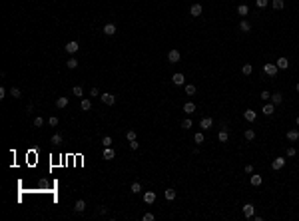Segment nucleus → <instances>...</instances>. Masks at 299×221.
Returning a JSON list of instances; mask_svg holds the SVG:
<instances>
[{"instance_id": "nucleus-27", "label": "nucleus", "mask_w": 299, "mask_h": 221, "mask_svg": "<svg viewBox=\"0 0 299 221\" xmlns=\"http://www.w3.org/2000/svg\"><path fill=\"white\" fill-rule=\"evenodd\" d=\"M241 72H243V74H245V76H249V74H251V72H253V66H251V64H243V68H241Z\"/></svg>"}, {"instance_id": "nucleus-24", "label": "nucleus", "mask_w": 299, "mask_h": 221, "mask_svg": "<svg viewBox=\"0 0 299 221\" xmlns=\"http://www.w3.org/2000/svg\"><path fill=\"white\" fill-rule=\"evenodd\" d=\"M239 30H241V32H249L251 30V24L247 22V20H241V22H239Z\"/></svg>"}, {"instance_id": "nucleus-14", "label": "nucleus", "mask_w": 299, "mask_h": 221, "mask_svg": "<svg viewBox=\"0 0 299 221\" xmlns=\"http://www.w3.org/2000/svg\"><path fill=\"white\" fill-rule=\"evenodd\" d=\"M200 126L204 127V130H209V127L213 126V120L212 118H201V122H200Z\"/></svg>"}, {"instance_id": "nucleus-44", "label": "nucleus", "mask_w": 299, "mask_h": 221, "mask_svg": "<svg viewBox=\"0 0 299 221\" xmlns=\"http://www.w3.org/2000/svg\"><path fill=\"white\" fill-rule=\"evenodd\" d=\"M297 151H295V147H287V158H293Z\"/></svg>"}, {"instance_id": "nucleus-12", "label": "nucleus", "mask_w": 299, "mask_h": 221, "mask_svg": "<svg viewBox=\"0 0 299 221\" xmlns=\"http://www.w3.org/2000/svg\"><path fill=\"white\" fill-rule=\"evenodd\" d=\"M84 209H86V201H84V199H78L76 205H74V211H76V213H82Z\"/></svg>"}, {"instance_id": "nucleus-45", "label": "nucleus", "mask_w": 299, "mask_h": 221, "mask_svg": "<svg viewBox=\"0 0 299 221\" xmlns=\"http://www.w3.org/2000/svg\"><path fill=\"white\" fill-rule=\"evenodd\" d=\"M255 4H257L259 8H265L267 6V0H255Z\"/></svg>"}, {"instance_id": "nucleus-8", "label": "nucleus", "mask_w": 299, "mask_h": 221, "mask_svg": "<svg viewBox=\"0 0 299 221\" xmlns=\"http://www.w3.org/2000/svg\"><path fill=\"white\" fill-rule=\"evenodd\" d=\"M261 112L265 114V116H271V114L275 112V104H273V102H265V106H263Z\"/></svg>"}, {"instance_id": "nucleus-37", "label": "nucleus", "mask_w": 299, "mask_h": 221, "mask_svg": "<svg viewBox=\"0 0 299 221\" xmlns=\"http://www.w3.org/2000/svg\"><path fill=\"white\" fill-rule=\"evenodd\" d=\"M193 142H196V143H204V134H201V131L196 134V135H193Z\"/></svg>"}, {"instance_id": "nucleus-1", "label": "nucleus", "mask_w": 299, "mask_h": 221, "mask_svg": "<svg viewBox=\"0 0 299 221\" xmlns=\"http://www.w3.org/2000/svg\"><path fill=\"white\" fill-rule=\"evenodd\" d=\"M277 70H279V68H277V64H263V72L267 76H271V78L277 74Z\"/></svg>"}, {"instance_id": "nucleus-19", "label": "nucleus", "mask_w": 299, "mask_h": 221, "mask_svg": "<svg viewBox=\"0 0 299 221\" xmlns=\"http://www.w3.org/2000/svg\"><path fill=\"white\" fill-rule=\"evenodd\" d=\"M66 106H68V98H66V96H60L56 100V108H66Z\"/></svg>"}, {"instance_id": "nucleus-7", "label": "nucleus", "mask_w": 299, "mask_h": 221, "mask_svg": "<svg viewBox=\"0 0 299 221\" xmlns=\"http://www.w3.org/2000/svg\"><path fill=\"white\" fill-rule=\"evenodd\" d=\"M104 159H108V161H110V159H114V158H116V150H112V146H108V147H104Z\"/></svg>"}, {"instance_id": "nucleus-16", "label": "nucleus", "mask_w": 299, "mask_h": 221, "mask_svg": "<svg viewBox=\"0 0 299 221\" xmlns=\"http://www.w3.org/2000/svg\"><path fill=\"white\" fill-rule=\"evenodd\" d=\"M283 165H285V159L283 158H275V159H273V163H271V167L273 169H281Z\"/></svg>"}, {"instance_id": "nucleus-46", "label": "nucleus", "mask_w": 299, "mask_h": 221, "mask_svg": "<svg viewBox=\"0 0 299 221\" xmlns=\"http://www.w3.org/2000/svg\"><path fill=\"white\" fill-rule=\"evenodd\" d=\"M142 219H144V221H154V215H152V213H144Z\"/></svg>"}, {"instance_id": "nucleus-47", "label": "nucleus", "mask_w": 299, "mask_h": 221, "mask_svg": "<svg viewBox=\"0 0 299 221\" xmlns=\"http://www.w3.org/2000/svg\"><path fill=\"white\" fill-rule=\"evenodd\" d=\"M90 96H92V98H94V96H100V92H98V88H92V90H90Z\"/></svg>"}, {"instance_id": "nucleus-21", "label": "nucleus", "mask_w": 299, "mask_h": 221, "mask_svg": "<svg viewBox=\"0 0 299 221\" xmlns=\"http://www.w3.org/2000/svg\"><path fill=\"white\" fill-rule=\"evenodd\" d=\"M271 102H273L275 106H279L281 102H283V96H281L279 92H275V94H271Z\"/></svg>"}, {"instance_id": "nucleus-39", "label": "nucleus", "mask_w": 299, "mask_h": 221, "mask_svg": "<svg viewBox=\"0 0 299 221\" xmlns=\"http://www.w3.org/2000/svg\"><path fill=\"white\" fill-rule=\"evenodd\" d=\"M182 127H184V130H189V127H192V120H189V118H186V120L182 122Z\"/></svg>"}, {"instance_id": "nucleus-3", "label": "nucleus", "mask_w": 299, "mask_h": 221, "mask_svg": "<svg viewBox=\"0 0 299 221\" xmlns=\"http://www.w3.org/2000/svg\"><path fill=\"white\" fill-rule=\"evenodd\" d=\"M100 100H102L106 106H114V104H116V96H114V94H108V92L100 96Z\"/></svg>"}, {"instance_id": "nucleus-23", "label": "nucleus", "mask_w": 299, "mask_h": 221, "mask_svg": "<svg viewBox=\"0 0 299 221\" xmlns=\"http://www.w3.org/2000/svg\"><path fill=\"white\" fill-rule=\"evenodd\" d=\"M237 14L239 16H247V14H249V8H247L245 4H239V6H237Z\"/></svg>"}, {"instance_id": "nucleus-28", "label": "nucleus", "mask_w": 299, "mask_h": 221, "mask_svg": "<svg viewBox=\"0 0 299 221\" xmlns=\"http://www.w3.org/2000/svg\"><path fill=\"white\" fill-rule=\"evenodd\" d=\"M186 94L188 96H193V94H196V86H193V84H186Z\"/></svg>"}, {"instance_id": "nucleus-36", "label": "nucleus", "mask_w": 299, "mask_h": 221, "mask_svg": "<svg viewBox=\"0 0 299 221\" xmlns=\"http://www.w3.org/2000/svg\"><path fill=\"white\" fill-rule=\"evenodd\" d=\"M259 98H261L263 102H269V100H271V94H269V92L265 90V92H261V94H259Z\"/></svg>"}, {"instance_id": "nucleus-40", "label": "nucleus", "mask_w": 299, "mask_h": 221, "mask_svg": "<svg viewBox=\"0 0 299 221\" xmlns=\"http://www.w3.org/2000/svg\"><path fill=\"white\" fill-rule=\"evenodd\" d=\"M126 138H128V142H134V139H136V131H134V130H130L128 134H126Z\"/></svg>"}, {"instance_id": "nucleus-52", "label": "nucleus", "mask_w": 299, "mask_h": 221, "mask_svg": "<svg viewBox=\"0 0 299 221\" xmlns=\"http://www.w3.org/2000/svg\"><path fill=\"white\" fill-rule=\"evenodd\" d=\"M295 90H297V92H299V84H297V86H295Z\"/></svg>"}, {"instance_id": "nucleus-18", "label": "nucleus", "mask_w": 299, "mask_h": 221, "mask_svg": "<svg viewBox=\"0 0 299 221\" xmlns=\"http://www.w3.org/2000/svg\"><path fill=\"white\" fill-rule=\"evenodd\" d=\"M287 139H289V142H297V139H299V131L297 130H289L287 131Z\"/></svg>"}, {"instance_id": "nucleus-17", "label": "nucleus", "mask_w": 299, "mask_h": 221, "mask_svg": "<svg viewBox=\"0 0 299 221\" xmlns=\"http://www.w3.org/2000/svg\"><path fill=\"white\" fill-rule=\"evenodd\" d=\"M184 112H186V114H193V112H196V104H193V102H186V104H184Z\"/></svg>"}, {"instance_id": "nucleus-49", "label": "nucleus", "mask_w": 299, "mask_h": 221, "mask_svg": "<svg viewBox=\"0 0 299 221\" xmlns=\"http://www.w3.org/2000/svg\"><path fill=\"white\" fill-rule=\"evenodd\" d=\"M0 98H6V88H0Z\"/></svg>"}, {"instance_id": "nucleus-26", "label": "nucleus", "mask_w": 299, "mask_h": 221, "mask_svg": "<svg viewBox=\"0 0 299 221\" xmlns=\"http://www.w3.org/2000/svg\"><path fill=\"white\" fill-rule=\"evenodd\" d=\"M66 66H68L70 70H76V68H78V60H76V58H70V60L66 62Z\"/></svg>"}, {"instance_id": "nucleus-11", "label": "nucleus", "mask_w": 299, "mask_h": 221, "mask_svg": "<svg viewBox=\"0 0 299 221\" xmlns=\"http://www.w3.org/2000/svg\"><path fill=\"white\" fill-rule=\"evenodd\" d=\"M277 68H279V70H287V68H289V60H287V58H277Z\"/></svg>"}, {"instance_id": "nucleus-35", "label": "nucleus", "mask_w": 299, "mask_h": 221, "mask_svg": "<svg viewBox=\"0 0 299 221\" xmlns=\"http://www.w3.org/2000/svg\"><path fill=\"white\" fill-rule=\"evenodd\" d=\"M245 139H249V142L255 139V131L253 130H245Z\"/></svg>"}, {"instance_id": "nucleus-6", "label": "nucleus", "mask_w": 299, "mask_h": 221, "mask_svg": "<svg viewBox=\"0 0 299 221\" xmlns=\"http://www.w3.org/2000/svg\"><path fill=\"white\" fill-rule=\"evenodd\" d=\"M253 213H255V207L251 205V203H245V205H243V215H245L247 219H251V217H253Z\"/></svg>"}, {"instance_id": "nucleus-38", "label": "nucleus", "mask_w": 299, "mask_h": 221, "mask_svg": "<svg viewBox=\"0 0 299 221\" xmlns=\"http://www.w3.org/2000/svg\"><path fill=\"white\" fill-rule=\"evenodd\" d=\"M102 143H104V147L112 146V138H110V135H104V138H102Z\"/></svg>"}, {"instance_id": "nucleus-9", "label": "nucleus", "mask_w": 299, "mask_h": 221, "mask_svg": "<svg viewBox=\"0 0 299 221\" xmlns=\"http://www.w3.org/2000/svg\"><path fill=\"white\" fill-rule=\"evenodd\" d=\"M172 82H174L176 86H184L186 78H184V74H180V72H178V74H174V76H172Z\"/></svg>"}, {"instance_id": "nucleus-10", "label": "nucleus", "mask_w": 299, "mask_h": 221, "mask_svg": "<svg viewBox=\"0 0 299 221\" xmlns=\"http://www.w3.org/2000/svg\"><path fill=\"white\" fill-rule=\"evenodd\" d=\"M104 34H106V36H114V34H116V24L108 22L106 26H104Z\"/></svg>"}, {"instance_id": "nucleus-31", "label": "nucleus", "mask_w": 299, "mask_h": 221, "mask_svg": "<svg viewBox=\"0 0 299 221\" xmlns=\"http://www.w3.org/2000/svg\"><path fill=\"white\" fill-rule=\"evenodd\" d=\"M140 191H142L140 181H134V183H132V193H140Z\"/></svg>"}, {"instance_id": "nucleus-25", "label": "nucleus", "mask_w": 299, "mask_h": 221, "mask_svg": "<svg viewBox=\"0 0 299 221\" xmlns=\"http://www.w3.org/2000/svg\"><path fill=\"white\" fill-rule=\"evenodd\" d=\"M164 197H166L168 201H172V199H176V191L172 189V187H170V189H166V191H164Z\"/></svg>"}, {"instance_id": "nucleus-4", "label": "nucleus", "mask_w": 299, "mask_h": 221, "mask_svg": "<svg viewBox=\"0 0 299 221\" xmlns=\"http://www.w3.org/2000/svg\"><path fill=\"white\" fill-rule=\"evenodd\" d=\"M66 52H68V54H76V52H78V50H80V44H78V42H76V40H72V42H68V44H66Z\"/></svg>"}, {"instance_id": "nucleus-22", "label": "nucleus", "mask_w": 299, "mask_h": 221, "mask_svg": "<svg viewBox=\"0 0 299 221\" xmlns=\"http://www.w3.org/2000/svg\"><path fill=\"white\" fill-rule=\"evenodd\" d=\"M217 139H220L221 143H225L227 139H229V134H227V130H221L220 134H217Z\"/></svg>"}, {"instance_id": "nucleus-20", "label": "nucleus", "mask_w": 299, "mask_h": 221, "mask_svg": "<svg viewBox=\"0 0 299 221\" xmlns=\"http://www.w3.org/2000/svg\"><path fill=\"white\" fill-rule=\"evenodd\" d=\"M261 183H263V177L261 175H251V185H253V187H259Z\"/></svg>"}, {"instance_id": "nucleus-33", "label": "nucleus", "mask_w": 299, "mask_h": 221, "mask_svg": "<svg viewBox=\"0 0 299 221\" xmlns=\"http://www.w3.org/2000/svg\"><path fill=\"white\" fill-rule=\"evenodd\" d=\"M10 96H12V98H20V96H22L20 88H10Z\"/></svg>"}, {"instance_id": "nucleus-32", "label": "nucleus", "mask_w": 299, "mask_h": 221, "mask_svg": "<svg viewBox=\"0 0 299 221\" xmlns=\"http://www.w3.org/2000/svg\"><path fill=\"white\" fill-rule=\"evenodd\" d=\"M80 106H82L84 112H88V110L92 108V102H90V100H82V104H80Z\"/></svg>"}, {"instance_id": "nucleus-43", "label": "nucleus", "mask_w": 299, "mask_h": 221, "mask_svg": "<svg viewBox=\"0 0 299 221\" xmlns=\"http://www.w3.org/2000/svg\"><path fill=\"white\" fill-rule=\"evenodd\" d=\"M34 126L36 127H42V126H44V120H42V118H36V120H34Z\"/></svg>"}, {"instance_id": "nucleus-41", "label": "nucleus", "mask_w": 299, "mask_h": 221, "mask_svg": "<svg viewBox=\"0 0 299 221\" xmlns=\"http://www.w3.org/2000/svg\"><path fill=\"white\" fill-rule=\"evenodd\" d=\"M48 126L56 127V126H58V118H56V116H52V118H50V120H48Z\"/></svg>"}, {"instance_id": "nucleus-34", "label": "nucleus", "mask_w": 299, "mask_h": 221, "mask_svg": "<svg viewBox=\"0 0 299 221\" xmlns=\"http://www.w3.org/2000/svg\"><path fill=\"white\" fill-rule=\"evenodd\" d=\"M52 143H54V146L62 143V135H60V134H54V135H52Z\"/></svg>"}, {"instance_id": "nucleus-50", "label": "nucleus", "mask_w": 299, "mask_h": 221, "mask_svg": "<svg viewBox=\"0 0 299 221\" xmlns=\"http://www.w3.org/2000/svg\"><path fill=\"white\" fill-rule=\"evenodd\" d=\"M245 171L247 173H253V165H245Z\"/></svg>"}, {"instance_id": "nucleus-29", "label": "nucleus", "mask_w": 299, "mask_h": 221, "mask_svg": "<svg viewBox=\"0 0 299 221\" xmlns=\"http://www.w3.org/2000/svg\"><path fill=\"white\" fill-rule=\"evenodd\" d=\"M273 8H275V10H283V6H285V4H283V0H273Z\"/></svg>"}, {"instance_id": "nucleus-13", "label": "nucleus", "mask_w": 299, "mask_h": 221, "mask_svg": "<svg viewBox=\"0 0 299 221\" xmlns=\"http://www.w3.org/2000/svg\"><path fill=\"white\" fill-rule=\"evenodd\" d=\"M243 118H245L247 122H255V118H257V114H255L253 110H245V112H243Z\"/></svg>"}, {"instance_id": "nucleus-42", "label": "nucleus", "mask_w": 299, "mask_h": 221, "mask_svg": "<svg viewBox=\"0 0 299 221\" xmlns=\"http://www.w3.org/2000/svg\"><path fill=\"white\" fill-rule=\"evenodd\" d=\"M138 147H140V142H138V139L130 142V150H138Z\"/></svg>"}, {"instance_id": "nucleus-51", "label": "nucleus", "mask_w": 299, "mask_h": 221, "mask_svg": "<svg viewBox=\"0 0 299 221\" xmlns=\"http://www.w3.org/2000/svg\"><path fill=\"white\" fill-rule=\"evenodd\" d=\"M295 124H297V126H299V116H297V120H295Z\"/></svg>"}, {"instance_id": "nucleus-48", "label": "nucleus", "mask_w": 299, "mask_h": 221, "mask_svg": "<svg viewBox=\"0 0 299 221\" xmlns=\"http://www.w3.org/2000/svg\"><path fill=\"white\" fill-rule=\"evenodd\" d=\"M98 213H102V215H106V213H108V209H106V207H104V205H100V207H98Z\"/></svg>"}, {"instance_id": "nucleus-2", "label": "nucleus", "mask_w": 299, "mask_h": 221, "mask_svg": "<svg viewBox=\"0 0 299 221\" xmlns=\"http://www.w3.org/2000/svg\"><path fill=\"white\" fill-rule=\"evenodd\" d=\"M180 58H182V54H180V50H176V48H172L170 52H168V60H170L172 64H176V62H180Z\"/></svg>"}, {"instance_id": "nucleus-30", "label": "nucleus", "mask_w": 299, "mask_h": 221, "mask_svg": "<svg viewBox=\"0 0 299 221\" xmlns=\"http://www.w3.org/2000/svg\"><path fill=\"white\" fill-rule=\"evenodd\" d=\"M72 94H74L76 98H80V96H82V94H84V90H82V86H74V88H72Z\"/></svg>"}, {"instance_id": "nucleus-5", "label": "nucleus", "mask_w": 299, "mask_h": 221, "mask_svg": "<svg viewBox=\"0 0 299 221\" xmlns=\"http://www.w3.org/2000/svg\"><path fill=\"white\" fill-rule=\"evenodd\" d=\"M201 12H204V6H201V4H193V6L189 8V14H192L193 18H197V16H201Z\"/></svg>"}, {"instance_id": "nucleus-15", "label": "nucleus", "mask_w": 299, "mask_h": 221, "mask_svg": "<svg viewBox=\"0 0 299 221\" xmlns=\"http://www.w3.org/2000/svg\"><path fill=\"white\" fill-rule=\"evenodd\" d=\"M144 201L148 203V205H150V203H154L156 201V193H154V191H146V193H144Z\"/></svg>"}]
</instances>
